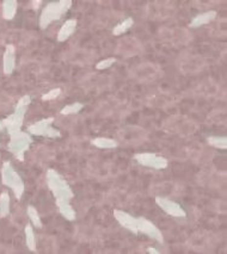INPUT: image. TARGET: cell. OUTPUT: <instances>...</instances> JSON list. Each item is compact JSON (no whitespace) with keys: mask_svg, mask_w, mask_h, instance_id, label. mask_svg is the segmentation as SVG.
<instances>
[{"mask_svg":"<svg viewBox=\"0 0 227 254\" xmlns=\"http://www.w3.org/2000/svg\"><path fill=\"white\" fill-rule=\"evenodd\" d=\"M45 180L49 190L52 191L54 198H55L56 207L62 204H68L74 197L73 190L67 183V180L64 179V177L55 169H49L45 173Z\"/></svg>","mask_w":227,"mask_h":254,"instance_id":"6da1fadb","label":"cell"},{"mask_svg":"<svg viewBox=\"0 0 227 254\" xmlns=\"http://www.w3.org/2000/svg\"><path fill=\"white\" fill-rule=\"evenodd\" d=\"M26 213H28V217L29 220H30L32 227H35V228L37 229H41L43 227L42 220L36 208H35L34 205H29V207L26 208Z\"/></svg>","mask_w":227,"mask_h":254,"instance_id":"ac0fdd59","label":"cell"},{"mask_svg":"<svg viewBox=\"0 0 227 254\" xmlns=\"http://www.w3.org/2000/svg\"><path fill=\"white\" fill-rule=\"evenodd\" d=\"M24 234H25V244L29 251L31 252H36L37 245H36V237H35L34 233V227L32 224L28 223L24 228Z\"/></svg>","mask_w":227,"mask_h":254,"instance_id":"2e32d148","label":"cell"},{"mask_svg":"<svg viewBox=\"0 0 227 254\" xmlns=\"http://www.w3.org/2000/svg\"><path fill=\"white\" fill-rule=\"evenodd\" d=\"M53 117L42 118V120L30 124L28 127V131L29 134L35 135V136H43L48 137V139H59V137H61V132L56 130L55 128H53Z\"/></svg>","mask_w":227,"mask_h":254,"instance_id":"8992f818","label":"cell"},{"mask_svg":"<svg viewBox=\"0 0 227 254\" xmlns=\"http://www.w3.org/2000/svg\"><path fill=\"white\" fill-rule=\"evenodd\" d=\"M217 15L218 13L215 10H210V11H206V12L199 13V15L195 16V17L191 20L190 23H189V28L197 29L206 25V24H209L210 21H213L215 18H217Z\"/></svg>","mask_w":227,"mask_h":254,"instance_id":"7c38bea8","label":"cell"},{"mask_svg":"<svg viewBox=\"0 0 227 254\" xmlns=\"http://www.w3.org/2000/svg\"><path fill=\"white\" fill-rule=\"evenodd\" d=\"M2 69L6 75L12 74L16 68V47L13 44H7L4 51L2 59Z\"/></svg>","mask_w":227,"mask_h":254,"instance_id":"8fae6325","label":"cell"},{"mask_svg":"<svg viewBox=\"0 0 227 254\" xmlns=\"http://www.w3.org/2000/svg\"><path fill=\"white\" fill-rule=\"evenodd\" d=\"M116 61L117 60H116L115 58L104 59V60H101L98 64H96V69H98V71H105V69L110 68V67H112Z\"/></svg>","mask_w":227,"mask_h":254,"instance_id":"603a6c76","label":"cell"},{"mask_svg":"<svg viewBox=\"0 0 227 254\" xmlns=\"http://www.w3.org/2000/svg\"><path fill=\"white\" fill-rule=\"evenodd\" d=\"M91 145L99 148V149H114V148H117L118 142L114 139H110V137L101 136L91 140Z\"/></svg>","mask_w":227,"mask_h":254,"instance_id":"9a60e30c","label":"cell"},{"mask_svg":"<svg viewBox=\"0 0 227 254\" xmlns=\"http://www.w3.org/2000/svg\"><path fill=\"white\" fill-rule=\"evenodd\" d=\"M78 21L74 18H71V20H67L62 24V26L60 28V30L58 32V36H56V40L58 42H65L74 34L75 29H77Z\"/></svg>","mask_w":227,"mask_h":254,"instance_id":"4fadbf2b","label":"cell"},{"mask_svg":"<svg viewBox=\"0 0 227 254\" xmlns=\"http://www.w3.org/2000/svg\"><path fill=\"white\" fill-rule=\"evenodd\" d=\"M1 182L5 186L10 188L12 190L13 194L17 199H21L23 197L24 191H25V185H24L23 179L18 172L13 169L12 164L10 161H5L1 167Z\"/></svg>","mask_w":227,"mask_h":254,"instance_id":"277c9868","label":"cell"},{"mask_svg":"<svg viewBox=\"0 0 227 254\" xmlns=\"http://www.w3.org/2000/svg\"><path fill=\"white\" fill-rule=\"evenodd\" d=\"M134 160L141 166L155 169H164L169 165L167 159L153 153H137L134 155Z\"/></svg>","mask_w":227,"mask_h":254,"instance_id":"52a82bcc","label":"cell"},{"mask_svg":"<svg viewBox=\"0 0 227 254\" xmlns=\"http://www.w3.org/2000/svg\"><path fill=\"white\" fill-rule=\"evenodd\" d=\"M30 104L31 97L29 94H25L16 104L15 112L12 115L7 116L4 121H1L2 124H4V128H6V130L10 135L21 131L24 123V117H25V113L28 111V107Z\"/></svg>","mask_w":227,"mask_h":254,"instance_id":"7a4b0ae2","label":"cell"},{"mask_svg":"<svg viewBox=\"0 0 227 254\" xmlns=\"http://www.w3.org/2000/svg\"><path fill=\"white\" fill-rule=\"evenodd\" d=\"M84 109V104L80 102H75V103H72V104H68L66 105V106H64L61 109V115H75V113L80 112L82 110Z\"/></svg>","mask_w":227,"mask_h":254,"instance_id":"44dd1931","label":"cell"},{"mask_svg":"<svg viewBox=\"0 0 227 254\" xmlns=\"http://www.w3.org/2000/svg\"><path fill=\"white\" fill-rule=\"evenodd\" d=\"M61 94V88L56 87V88H52V90H49L47 92V93H45L42 96V101L43 102H48V101H54V99L58 98L59 96Z\"/></svg>","mask_w":227,"mask_h":254,"instance_id":"cb8c5ba5","label":"cell"},{"mask_svg":"<svg viewBox=\"0 0 227 254\" xmlns=\"http://www.w3.org/2000/svg\"><path fill=\"white\" fill-rule=\"evenodd\" d=\"M58 209H59V212L61 213L62 217L66 218L67 221H74L75 220V216H77V212H75V210L73 209V207L71 205V203L59 205Z\"/></svg>","mask_w":227,"mask_h":254,"instance_id":"ffe728a7","label":"cell"},{"mask_svg":"<svg viewBox=\"0 0 227 254\" xmlns=\"http://www.w3.org/2000/svg\"><path fill=\"white\" fill-rule=\"evenodd\" d=\"M2 128H4V124H2V122H0V132H1Z\"/></svg>","mask_w":227,"mask_h":254,"instance_id":"4316f807","label":"cell"},{"mask_svg":"<svg viewBox=\"0 0 227 254\" xmlns=\"http://www.w3.org/2000/svg\"><path fill=\"white\" fill-rule=\"evenodd\" d=\"M207 142L217 149H226L227 148L226 136H209L207 137Z\"/></svg>","mask_w":227,"mask_h":254,"instance_id":"7402d4cb","label":"cell"},{"mask_svg":"<svg viewBox=\"0 0 227 254\" xmlns=\"http://www.w3.org/2000/svg\"><path fill=\"white\" fill-rule=\"evenodd\" d=\"M18 2L16 0H4L2 1V18L6 21H11L15 18L17 13Z\"/></svg>","mask_w":227,"mask_h":254,"instance_id":"5bb4252c","label":"cell"},{"mask_svg":"<svg viewBox=\"0 0 227 254\" xmlns=\"http://www.w3.org/2000/svg\"><path fill=\"white\" fill-rule=\"evenodd\" d=\"M113 213L115 220L120 223L121 227H123L124 229H127V231H129L133 234L139 233V232H137L136 217H134V216H132L129 212H123V210H120V209H115L113 212Z\"/></svg>","mask_w":227,"mask_h":254,"instance_id":"30bf717a","label":"cell"},{"mask_svg":"<svg viewBox=\"0 0 227 254\" xmlns=\"http://www.w3.org/2000/svg\"><path fill=\"white\" fill-rule=\"evenodd\" d=\"M156 204L163 210L166 215L172 216V217H185L186 212L183 209L182 205L178 204L177 202L172 201V199L166 198V197H156Z\"/></svg>","mask_w":227,"mask_h":254,"instance_id":"9c48e42d","label":"cell"},{"mask_svg":"<svg viewBox=\"0 0 227 254\" xmlns=\"http://www.w3.org/2000/svg\"><path fill=\"white\" fill-rule=\"evenodd\" d=\"M31 4H32V7H34L35 10H37V9H39L40 6H41V4H42V0H32V1H31Z\"/></svg>","mask_w":227,"mask_h":254,"instance_id":"d4e9b609","label":"cell"},{"mask_svg":"<svg viewBox=\"0 0 227 254\" xmlns=\"http://www.w3.org/2000/svg\"><path fill=\"white\" fill-rule=\"evenodd\" d=\"M137 220V232L147 235L151 239L156 240L159 244H164V236L160 229L156 226L152 221L147 220L145 217H136Z\"/></svg>","mask_w":227,"mask_h":254,"instance_id":"ba28073f","label":"cell"},{"mask_svg":"<svg viewBox=\"0 0 227 254\" xmlns=\"http://www.w3.org/2000/svg\"><path fill=\"white\" fill-rule=\"evenodd\" d=\"M134 24V20L132 17H128L126 18V20H123L122 21H120V23L117 24V25L114 26L113 29V35L114 36H121V35L126 34L127 31L129 30V29L133 26Z\"/></svg>","mask_w":227,"mask_h":254,"instance_id":"e0dca14e","label":"cell"},{"mask_svg":"<svg viewBox=\"0 0 227 254\" xmlns=\"http://www.w3.org/2000/svg\"><path fill=\"white\" fill-rule=\"evenodd\" d=\"M147 252L150 253V254H159L160 252H159L158 250H157V248H155V247H148L147 248Z\"/></svg>","mask_w":227,"mask_h":254,"instance_id":"484cf974","label":"cell"},{"mask_svg":"<svg viewBox=\"0 0 227 254\" xmlns=\"http://www.w3.org/2000/svg\"><path fill=\"white\" fill-rule=\"evenodd\" d=\"M72 6V0H60V1L49 2L42 10L39 20V25L42 30L47 29L53 21H59Z\"/></svg>","mask_w":227,"mask_h":254,"instance_id":"3957f363","label":"cell"},{"mask_svg":"<svg viewBox=\"0 0 227 254\" xmlns=\"http://www.w3.org/2000/svg\"><path fill=\"white\" fill-rule=\"evenodd\" d=\"M31 143V135L21 130L16 132V134L10 135V142L7 145V149L16 159H18L20 161H24V155H25L26 150H29Z\"/></svg>","mask_w":227,"mask_h":254,"instance_id":"5b68a950","label":"cell"},{"mask_svg":"<svg viewBox=\"0 0 227 254\" xmlns=\"http://www.w3.org/2000/svg\"><path fill=\"white\" fill-rule=\"evenodd\" d=\"M10 194L2 192L0 194V218H5L10 215Z\"/></svg>","mask_w":227,"mask_h":254,"instance_id":"d6986e66","label":"cell"}]
</instances>
